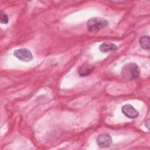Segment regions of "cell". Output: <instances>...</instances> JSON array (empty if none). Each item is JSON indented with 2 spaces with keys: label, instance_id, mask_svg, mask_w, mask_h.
I'll list each match as a JSON object with an SVG mask.
<instances>
[{
  "label": "cell",
  "instance_id": "1",
  "mask_svg": "<svg viewBox=\"0 0 150 150\" xmlns=\"http://www.w3.org/2000/svg\"><path fill=\"white\" fill-rule=\"evenodd\" d=\"M121 74L124 79L129 81L133 80L139 77L140 70L136 63H129L122 67Z\"/></svg>",
  "mask_w": 150,
  "mask_h": 150
},
{
  "label": "cell",
  "instance_id": "2",
  "mask_svg": "<svg viewBox=\"0 0 150 150\" xmlns=\"http://www.w3.org/2000/svg\"><path fill=\"white\" fill-rule=\"evenodd\" d=\"M108 21L103 18L94 17L89 19L87 22V28L90 32H97L108 25Z\"/></svg>",
  "mask_w": 150,
  "mask_h": 150
},
{
  "label": "cell",
  "instance_id": "3",
  "mask_svg": "<svg viewBox=\"0 0 150 150\" xmlns=\"http://www.w3.org/2000/svg\"><path fill=\"white\" fill-rule=\"evenodd\" d=\"M13 55L19 60L25 62H29L33 59L30 50L26 48H21L15 50L13 52Z\"/></svg>",
  "mask_w": 150,
  "mask_h": 150
},
{
  "label": "cell",
  "instance_id": "4",
  "mask_svg": "<svg viewBox=\"0 0 150 150\" xmlns=\"http://www.w3.org/2000/svg\"><path fill=\"white\" fill-rule=\"evenodd\" d=\"M97 145L101 148H107L110 146L112 144V139L110 134L103 133L100 134L96 139Z\"/></svg>",
  "mask_w": 150,
  "mask_h": 150
},
{
  "label": "cell",
  "instance_id": "5",
  "mask_svg": "<svg viewBox=\"0 0 150 150\" xmlns=\"http://www.w3.org/2000/svg\"><path fill=\"white\" fill-rule=\"evenodd\" d=\"M122 113L129 118H136L139 115L138 111L130 104H125L122 107Z\"/></svg>",
  "mask_w": 150,
  "mask_h": 150
},
{
  "label": "cell",
  "instance_id": "6",
  "mask_svg": "<svg viewBox=\"0 0 150 150\" xmlns=\"http://www.w3.org/2000/svg\"><path fill=\"white\" fill-rule=\"evenodd\" d=\"M94 66L88 63H84L78 69V73L80 76L84 77L88 76L94 70Z\"/></svg>",
  "mask_w": 150,
  "mask_h": 150
},
{
  "label": "cell",
  "instance_id": "7",
  "mask_svg": "<svg viewBox=\"0 0 150 150\" xmlns=\"http://www.w3.org/2000/svg\"><path fill=\"white\" fill-rule=\"evenodd\" d=\"M117 49V46L111 42H104L99 46V50L103 53H107L111 51H114Z\"/></svg>",
  "mask_w": 150,
  "mask_h": 150
},
{
  "label": "cell",
  "instance_id": "8",
  "mask_svg": "<svg viewBox=\"0 0 150 150\" xmlns=\"http://www.w3.org/2000/svg\"><path fill=\"white\" fill-rule=\"evenodd\" d=\"M139 43L141 47L145 50L149 49V38L148 36H143L139 39Z\"/></svg>",
  "mask_w": 150,
  "mask_h": 150
},
{
  "label": "cell",
  "instance_id": "9",
  "mask_svg": "<svg viewBox=\"0 0 150 150\" xmlns=\"http://www.w3.org/2000/svg\"><path fill=\"white\" fill-rule=\"evenodd\" d=\"M0 21H1V23L2 24H7L9 21L7 15L4 13L2 11H1V13H0Z\"/></svg>",
  "mask_w": 150,
  "mask_h": 150
},
{
  "label": "cell",
  "instance_id": "10",
  "mask_svg": "<svg viewBox=\"0 0 150 150\" xmlns=\"http://www.w3.org/2000/svg\"><path fill=\"white\" fill-rule=\"evenodd\" d=\"M145 127L147 128V129H149V119H148L146 121V122H145Z\"/></svg>",
  "mask_w": 150,
  "mask_h": 150
}]
</instances>
